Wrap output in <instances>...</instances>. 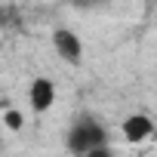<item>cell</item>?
I'll return each mask as SVG.
<instances>
[{"label":"cell","mask_w":157,"mask_h":157,"mask_svg":"<svg viewBox=\"0 0 157 157\" xmlns=\"http://www.w3.org/2000/svg\"><path fill=\"white\" fill-rule=\"evenodd\" d=\"M99 145H108V129L96 120V117H80L74 126H71V132H68V148H71V154H86V151H93V148H99Z\"/></svg>","instance_id":"6da1fadb"},{"label":"cell","mask_w":157,"mask_h":157,"mask_svg":"<svg viewBox=\"0 0 157 157\" xmlns=\"http://www.w3.org/2000/svg\"><path fill=\"white\" fill-rule=\"evenodd\" d=\"M52 49L59 52V59H65L71 65H77L83 59V40L77 37L71 28H56L52 31Z\"/></svg>","instance_id":"7a4b0ae2"},{"label":"cell","mask_w":157,"mask_h":157,"mask_svg":"<svg viewBox=\"0 0 157 157\" xmlns=\"http://www.w3.org/2000/svg\"><path fill=\"white\" fill-rule=\"evenodd\" d=\"M28 105L37 114H43V111H49L56 105V83L49 80V77H34V80H31V86H28Z\"/></svg>","instance_id":"3957f363"},{"label":"cell","mask_w":157,"mask_h":157,"mask_svg":"<svg viewBox=\"0 0 157 157\" xmlns=\"http://www.w3.org/2000/svg\"><path fill=\"white\" fill-rule=\"evenodd\" d=\"M120 132H123V142H132V145L148 142V139L154 136V120H151L148 114H129V117L120 123Z\"/></svg>","instance_id":"277c9868"},{"label":"cell","mask_w":157,"mask_h":157,"mask_svg":"<svg viewBox=\"0 0 157 157\" xmlns=\"http://www.w3.org/2000/svg\"><path fill=\"white\" fill-rule=\"evenodd\" d=\"M3 123H6V129L19 132V129L25 126V114H22V111H16V108H10V111H3Z\"/></svg>","instance_id":"5b68a950"},{"label":"cell","mask_w":157,"mask_h":157,"mask_svg":"<svg viewBox=\"0 0 157 157\" xmlns=\"http://www.w3.org/2000/svg\"><path fill=\"white\" fill-rule=\"evenodd\" d=\"M80 157H114V151H111V145H99V148H93V151H86Z\"/></svg>","instance_id":"8992f818"},{"label":"cell","mask_w":157,"mask_h":157,"mask_svg":"<svg viewBox=\"0 0 157 157\" xmlns=\"http://www.w3.org/2000/svg\"><path fill=\"white\" fill-rule=\"evenodd\" d=\"M102 0H74V6H99Z\"/></svg>","instance_id":"52a82bcc"}]
</instances>
